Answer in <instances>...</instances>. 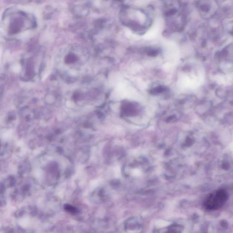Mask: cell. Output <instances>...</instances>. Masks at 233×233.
Listing matches in <instances>:
<instances>
[{
	"label": "cell",
	"mask_w": 233,
	"mask_h": 233,
	"mask_svg": "<svg viewBox=\"0 0 233 233\" xmlns=\"http://www.w3.org/2000/svg\"><path fill=\"white\" fill-rule=\"evenodd\" d=\"M20 225L23 227L27 228L29 226L30 224V219L28 218H23L20 220Z\"/></svg>",
	"instance_id": "cell-2"
},
{
	"label": "cell",
	"mask_w": 233,
	"mask_h": 233,
	"mask_svg": "<svg viewBox=\"0 0 233 233\" xmlns=\"http://www.w3.org/2000/svg\"><path fill=\"white\" fill-rule=\"evenodd\" d=\"M228 196L225 191L219 190L211 194L205 201L204 207L209 210H218L226 203Z\"/></svg>",
	"instance_id": "cell-1"
},
{
	"label": "cell",
	"mask_w": 233,
	"mask_h": 233,
	"mask_svg": "<svg viewBox=\"0 0 233 233\" xmlns=\"http://www.w3.org/2000/svg\"><path fill=\"white\" fill-rule=\"evenodd\" d=\"M181 229L178 228V226H172L169 229L167 230L166 233H181Z\"/></svg>",
	"instance_id": "cell-3"
}]
</instances>
